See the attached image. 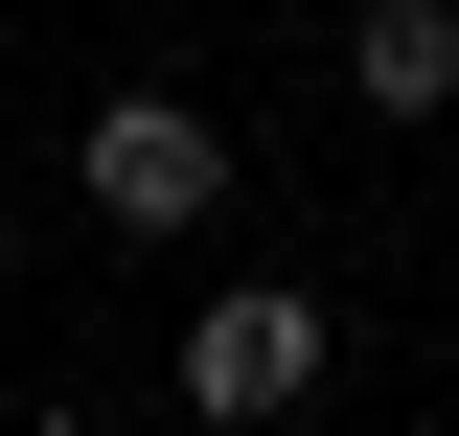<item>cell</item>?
I'll return each mask as SVG.
<instances>
[{"label": "cell", "instance_id": "cell-1", "mask_svg": "<svg viewBox=\"0 0 459 436\" xmlns=\"http://www.w3.org/2000/svg\"><path fill=\"white\" fill-rule=\"evenodd\" d=\"M161 390H184L207 436L322 414V390H344V299H322V275H207V299H184V344H161Z\"/></svg>", "mask_w": 459, "mask_h": 436}, {"label": "cell", "instance_id": "cell-2", "mask_svg": "<svg viewBox=\"0 0 459 436\" xmlns=\"http://www.w3.org/2000/svg\"><path fill=\"white\" fill-rule=\"evenodd\" d=\"M69 184H92V230H138V253H184V230H230V115H207V92H92V138H69Z\"/></svg>", "mask_w": 459, "mask_h": 436}, {"label": "cell", "instance_id": "cell-3", "mask_svg": "<svg viewBox=\"0 0 459 436\" xmlns=\"http://www.w3.org/2000/svg\"><path fill=\"white\" fill-rule=\"evenodd\" d=\"M344 92L391 115V138H437L459 115V0H344Z\"/></svg>", "mask_w": 459, "mask_h": 436}, {"label": "cell", "instance_id": "cell-4", "mask_svg": "<svg viewBox=\"0 0 459 436\" xmlns=\"http://www.w3.org/2000/svg\"><path fill=\"white\" fill-rule=\"evenodd\" d=\"M0 275H23V184H0Z\"/></svg>", "mask_w": 459, "mask_h": 436}]
</instances>
